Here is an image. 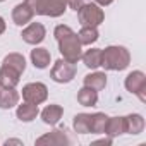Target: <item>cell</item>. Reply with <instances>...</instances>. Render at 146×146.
I'll list each match as a JSON object with an SVG mask.
<instances>
[{"label":"cell","mask_w":146,"mask_h":146,"mask_svg":"<svg viewBox=\"0 0 146 146\" xmlns=\"http://www.w3.org/2000/svg\"><path fill=\"white\" fill-rule=\"evenodd\" d=\"M5 144L9 146V144H23L19 139H9V141H5Z\"/></svg>","instance_id":"obj_26"},{"label":"cell","mask_w":146,"mask_h":146,"mask_svg":"<svg viewBox=\"0 0 146 146\" xmlns=\"http://www.w3.org/2000/svg\"><path fill=\"white\" fill-rule=\"evenodd\" d=\"M55 38L60 46V53L65 60L76 64L81 58V43L78 40V35L72 31L69 26H57L55 28Z\"/></svg>","instance_id":"obj_1"},{"label":"cell","mask_w":146,"mask_h":146,"mask_svg":"<svg viewBox=\"0 0 146 146\" xmlns=\"http://www.w3.org/2000/svg\"><path fill=\"white\" fill-rule=\"evenodd\" d=\"M23 40L29 45H38L45 40V28L40 23H31L24 31H23Z\"/></svg>","instance_id":"obj_8"},{"label":"cell","mask_w":146,"mask_h":146,"mask_svg":"<svg viewBox=\"0 0 146 146\" xmlns=\"http://www.w3.org/2000/svg\"><path fill=\"white\" fill-rule=\"evenodd\" d=\"M0 90H2V83H0Z\"/></svg>","instance_id":"obj_29"},{"label":"cell","mask_w":146,"mask_h":146,"mask_svg":"<svg viewBox=\"0 0 146 146\" xmlns=\"http://www.w3.org/2000/svg\"><path fill=\"white\" fill-rule=\"evenodd\" d=\"M17 102H19V95L14 88L0 90V108H12L14 105H17Z\"/></svg>","instance_id":"obj_11"},{"label":"cell","mask_w":146,"mask_h":146,"mask_svg":"<svg viewBox=\"0 0 146 146\" xmlns=\"http://www.w3.org/2000/svg\"><path fill=\"white\" fill-rule=\"evenodd\" d=\"M125 88H127L131 93L139 95L141 102H144V100H146V98H144V95H143V91H144V88H146V78H144L143 72H139V70L131 72V74L127 76V79H125Z\"/></svg>","instance_id":"obj_7"},{"label":"cell","mask_w":146,"mask_h":146,"mask_svg":"<svg viewBox=\"0 0 146 146\" xmlns=\"http://www.w3.org/2000/svg\"><path fill=\"white\" fill-rule=\"evenodd\" d=\"M24 4L33 11V14H41L50 17H58L65 11L64 0H24Z\"/></svg>","instance_id":"obj_3"},{"label":"cell","mask_w":146,"mask_h":146,"mask_svg":"<svg viewBox=\"0 0 146 146\" xmlns=\"http://www.w3.org/2000/svg\"><path fill=\"white\" fill-rule=\"evenodd\" d=\"M31 60H33L35 67L45 69V67H48V64H50V52H48L46 48H36V50L31 52Z\"/></svg>","instance_id":"obj_18"},{"label":"cell","mask_w":146,"mask_h":146,"mask_svg":"<svg viewBox=\"0 0 146 146\" xmlns=\"http://www.w3.org/2000/svg\"><path fill=\"white\" fill-rule=\"evenodd\" d=\"M78 17H79L81 26L96 28V26H100L102 21H103V11H102L98 5L86 4V5H81V7L78 9Z\"/></svg>","instance_id":"obj_4"},{"label":"cell","mask_w":146,"mask_h":146,"mask_svg":"<svg viewBox=\"0 0 146 146\" xmlns=\"http://www.w3.org/2000/svg\"><path fill=\"white\" fill-rule=\"evenodd\" d=\"M107 134L110 136H117V134H122L125 132V124H124V119L122 117H113V119H108V124H107Z\"/></svg>","instance_id":"obj_23"},{"label":"cell","mask_w":146,"mask_h":146,"mask_svg":"<svg viewBox=\"0 0 146 146\" xmlns=\"http://www.w3.org/2000/svg\"><path fill=\"white\" fill-rule=\"evenodd\" d=\"M129 52L124 46H108L102 50V65L108 70H122L129 65Z\"/></svg>","instance_id":"obj_2"},{"label":"cell","mask_w":146,"mask_h":146,"mask_svg":"<svg viewBox=\"0 0 146 146\" xmlns=\"http://www.w3.org/2000/svg\"><path fill=\"white\" fill-rule=\"evenodd\" d=\"M64 2H65V5H69L70 9H74V11H78L83 5V0H64Z\"/></svg>","instance_id":"obj_25"},{"label":"cell","mask_w":146,"mask_h":146,"mask_svg":"<svg viewBox=\"0 0 146 146\" xmlns=\"http://www.w3.org/2000/svg\"><path fill=\"white\" fill-rule=\"evenodd\" d=\"M65 143H69V139L65 137L64 131H58V129L36 139V144H65Z\"/></svg>","instance_id":"obj_17"},{"label":"cell","mask_w":146,"mask_h":146,"mask_svg":"<svg viewBox=\"0 0 146 146\" xmlns=\"http://www.w3.org/2000/svg\"><path fill=\"white\" fill-rule=\"evenodd\" d=\"M19 76H21V72H17L16 69L9 65H2V69H0V83L5 88H14L19 83Z\"/></svg>","instance_id":"obj_9"},{"label":"cell","mask_w":146,"mask_h":146,"mask_svg":"<svg viewBox=\"0 0 146 146\" xmlns=\"http://www.w3.org/2000/svg\"><path fill=\"white\" fill-rule=\"evenodd\" d=\"M96 2L100 4V5H108V4H112L113 0H96Z\"/></svg>","instance_id":"obj_27"},{"label":"cell","mask_w":146,"mask_h":146,"mask_svg":"<svg viewBox=\"0 0 146 146\" xmlns=\"http://www.w3.org/2000/svg\"><path fill=\"white\" fill-rule=\"evenodd\" d=\"M33 11L26 5V4H19V5H16L14 7V12H12V19H14V23L17 24V26H24V24H28L31 19H33Z\"/></svg>","instance_id":"obj_10"},{"label":"cell","mask_w":146,"mask_h":146,"mask_svg":"<svg viewBox=\"0 0 146 146\" xmlns=\"http://www.w3.org/2000/svg\"><path fill=\"white\" fill-rule=\"evenodd\" d=\"M74 74H76V65L65 58L57 60L52 69V79L57 83H69V81H72Z\"/></svg>","instance_id":"obj_5"},{"label":"cell","mask_w":146,"mask_h":146,"mask_svg":"<svg viewBox=\"0 0 146 146\" xmlns=\"http://www.w3.org/2000/svg\"><path fill=\"white\" fill-rule=\"evenodd\" d=\"M0 2H4V0H0Z\"/></svg>","instance_id":"obj_30"},{"label":"cell","mask_w":146,"mask_h":146,"mask_svg":"<svg viewBox=\"0 0 146 146\" xmlns=\"http://www.w3.org/2000/svg\"><path fill=\"white\" fill-rule=\"evenodd\" d=\"M124 124H125V132L129 134H139L144 127V120L141 115H129L124 119Z\"/></svg>","instance_id":"obj_20"},{"label":"cell","mask_w":146,"mask_h":146,"mask_svg":"<svg viewBox=\"0 0 146 146\" xmlns=\"http://www.w3.org/2000/svg\"><path fill=\"white\" fill-rule=\"evenodd\" d=\"M46 86L41 84V83H31V84H26L23 88V100L28 102V103H35V105H40L41 102L46 100Z\"/></svg>","instance_id":"obj_6"},{"label":"cell","mask_w":146,"mask_h":146,"mask_svg":"<svg viewBox=\"0 0 146 146\" xmlns=\"http://www.w3.org/2000/svg\"><path fill=\"white\" fill-rule=\"evenodd\" d=\"M4 65H9V67H12V69H16L17 72H24V69H26V60H24V57L23 55H19V53H11V55H7L5 58H4Z\"/></svg>","instance_id":"obj_21"},{"label":"cell","mask_w":146,"mask_h":146,"mask_svg":"<svg viewBox=\"0 0 146 146\" xmlns=\"http://www.w3.org/2000/svg\"><path fill=\"white\" fill-rule=\"evenodd\" d=\"M5 31V23H4V19L2 17H0V35H2Z\"/></svg>","instance_id":"obj_28"},{"label":"cell","mask_w":146,"mask_h":146,"mask_svg":"<svg viewBox=\"0 0 146 146\" xmlns=\"http://www.w3.org/2000/svg\"><path fill=\"white\" fill-rule=\"evenodd\" d=\"M81 58L84 60V65L90 69H96L102 65V50L100 48H91L88 50L84 55H81Z\"/></svg>","instance_id":"obj_19"},{"label":"cell","mask_w":146,"mask_h":146,"mask_svg":"<svg viewBox=\"0 0 146 146\" xmlns=\"http://www.w3.org/2000/svg\"><path fill=\"white\" fill-rule=\"evenodd\" d=\"M78 40H79L81 45H91V43H95V41L98 40V31H96V28H86V26H83L81 33L78 35Z\"/></svg>","instance_id":"obj_22"},{"label":"cell","mask_w":146,"mask_h":146,"mask_svg":"<svg viewBox=\"0 0 146 146\" xmlns=\"http://www.w3.org/2000/svg\"><path fill=\"white\" fill-rule=\"evenodd\" d=\"M107 84V76L103 74V72H93V74H88L84 78V86L95 90V91H100L103 90Z\"/></svg>","instance_id":"obj_12"},{"label":"cell","mask_w":146,"mask_h":146,"mask_svg":"<svg viewBox=\"0 0 146 146\" xmlns=\"http://www.w3.org/2000/svg\"><path fill=\"white\" fill-rule=\"evenodd\" d=\"M62 117V107L58 105H48L43 112H41V119L45 124H50V125H55Z\"/></svg>","instance_id":"obj_13"},{"label":"cell","mask_w":146,"mask_h":146,"mask_svg":"<svg viewBox=\"0 0 146 146\" xmlns=\"http://www.w3.org/2000/svg\"><path fill=\"white\" fill-rule=\"evenodd\" d=\"M78 102H79L83 107H93V105H96V102H98V91H95V90L84 86V88L78 93Z\"/></svg>","instance_id":"obj_14"},{"label":"cell","mask_w":146,"mask_h":146,"mask_svg":"<svg viewBox=\"0 0 146 146\" xmlns=\"http://www.w3.org/2000/svg\"><path fill=\"white\" fill-rule=\"evenodd\" d=\"M36 115H38V105H35V103L24 102V103L19 105V108H17V119H19V120L29 122V120H33Z\"/></svg>","instance_id":"obj_15"},{"label":"cell","mask_w":146,"mask_h":146,"mask_svg":"<svg viewBox=\"0 0 146 146\" xmlns=\"http://www.w3.org/2000/svg\"><path fill=\"white\" fill-rule=\"evenodd\" d=\"M90 117L88 113H79L74 117V129L76 132H81V134H88L90 132Z\"/></svg>","instance_id":"obj_24"},{"label":"cell","mask_w":146,"mask_h":146,"mask_svg":"<svg viewBox=\"0 0 146 146\" xmlns=\"http://www.w3.org/2000/svg\"><path fill=\"white\" fill-rule=\"evenodd\" d=\"M107 124H108V117L105 113H95L90 117V132L102 134L107 131Z\"/></svg>","instance_id":"obj_16"}]
</instances>
